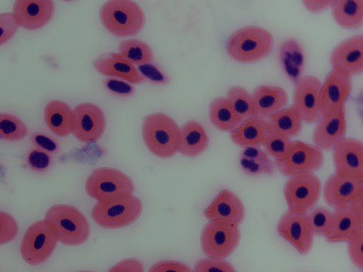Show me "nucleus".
Here are the masks:
<instances>
[{
	"instance_id": "obj_1",
	"label": "nucleus",
	"mask_w": 363,
	"mask_h": 272,
	"mask_svg": "<svg viewBox=\"0 0 363 272\" xmlns=\"http://www.w3.org/2000/svg\"><path fill=\"white\" fill-rule=\"evenodd\" d=\"M142 134L148 149L160 158H169L179 152L182 132L175 120L169 115L155 113L143 119Z\"/></svg>"
},
{
	"instance_id": "obj_2",
	"label": "nucleus",
	"mask_w": 363,
	"mask_h": 272,
	"mask_svg": "<svg viewBox=\"0 0 363 272\" xmlns=\"http://www.w3.org/2000/svg\"><path fill=\"white\" fill-rule=\"evenodd\" d=\"M273 45L274 38L269 30L259 26H247L230 36L226 50L236 62L251 63L267 57Z\"/></svg>"
},
{
	"instance_id": "obj_3",
	"label": "nucleus",
	"mask_w": 363,
	"mask_h": 272,
	"mask_svg": "<svg viewBox=\"0 0 363 272\" xmlns=\"http://www.w3.org/2000/svg\"><path fill=\"white\" fill-rule=\"evenodd\" d=\"M104 26L118 37L132 36L139 33L145 23V14L140 6L130 0H111L100 9Z\"/></svg>"
},
{
	"instance_id": "obj_4",
	"label": "nucleus",
	"mask_w": 363,
	"mask_h": 272,
	"mask_svg": "<svg viewBox=\"0 0 363 272\" xmlns=\"http://www.w3.org/2000/svg\"><path fill=\"white\" fill-rule=\"evenodd\" d=\"M54 226L58 241L68 246L83 244L89 238L90 227L86 217L75 207L60 204L50 207L45 216Z\"/></svg>"
},
{
	"instance_id": "obj_5",
	"label": "nucleus",
	"mask_w": 363,
	"mask_h": 272,
	"mask_svg": "<svg viewBox=\"0 0 363 272\" xmlns=\"http://www.w3.org/2000/svg\"><path fill=\"white\" fill-rule=\"evenodd\" d=\"M85 189L98 202H108L132 195L134 183L128 176L118 169L100 167L90 174Z\"/></svg>"
},
{
	"instance_id": "obj_6",
	"label": "nucleus",
	"mask_w": 363,
	"mask_h": 272,
	"mask_svg": "<svg viewBox=\"0 0 363 272\" xmlns=\"http://www.w3.org/2000/svg\"><path fill=\"white\" fill-rule=\"evenodd\" d=\"M140 200L133 195L108 202H97L92 208L91 216L101 227L117 229L128 226L140 215Z\"/></svg>"
},
{
	"instance_id": "obj_7",
	"label": "nucleus",
	"mask_w": 363,
	"mask_h": 272,
	"mask_svg": "<svg viewBox=\"0 0 363 272\" xmlns=\"http://www.w3.org/2000/svg\"><path fill=\"white\" fill-rule=\"evenodd\" d=\"M58 241L52 224L47 220L33 223L26 231L21 244L23 260L32 266L47 260L54 251Z\"/></svg>"
},
{
	"instance_id": "obj_8",
	"label": "nucleus",
	"mask_w": 363,
	"mask_h": 272,
	"mask_svg": "<svg viewBox=\"0 0 363 272\" xmlns=\"http://www.w3.org/2000/svg\"><path fill=\"white\" fill-rule=\"evenodd\" d=\"M321 192V181L313 173L291 176L284 189L288 210L295 213H308L317 204Z\"/></svg>"
},
{
	"instance_id": "obj_9",
	"label": "nucleus",
	"mask_w": 363,
	"mask_h": 272,
	"mask_svg": "<svg viewBox=\"0 0 363 272\" xmlns=\"http://www.w3.org/2000/svg\"><path fill=\"white\" fill-rule=\"evenodd\" d=\"M240 239L238 225L221 222L209 221L201 234V245L208 258L223 259L237 248Z\"/></svg>"
},
{
	"instance_id": "obj_10",
	"label": "nucleus",
	"mask_w": 363,
	"mask_h": 272,
	"mask_svg": "<svg viewBox=\"0 0 363 272\" xmlns=\"http://www.w3.org/2000/svg\"><path fill=\"white\" fill-rule=\"evenodd\" d=\"M324 162L323 151L315 145L292 140L287 153L274 162L275 167L284 176H293L302 173H313Z\"/></svg>"
},
{
	"instance_id": "obj_11",
	"label": "nucleus",
	"mask_w": 363,
	"mask_h": 272,
	"mask_svg": "<svg viewBox=\"0 0 363 272\" xmlns=\"http://www.w3.org/2000/svg\"><path fill=\"white\" fill-rule=\"evenodd\" d=\"M351 91L352 76L343 68L333 67L321 87L322 117L332 115L343 108Z\"/></svg>"
},
{
	"instance_id": "obj_12",
	"label": "nucleus",
	"mask_w": 363,
	"mask_h": 272,
	"mask_svg": "<svg viewBox=\"0 0 363 272\" xmlns=\"http://www.w3.org/2000/svg\"><path fill=\"white\" fill-rule=\"evenodd\" d=\"M277 231L299 254L305 255L311 250L314 234L308 212L295 213L287 210L278 222Z\"/></svg>"
},
{
	"instance_id": "obj_13",
	"label": "nucleus",
	"mask_w": 363,
	"mask_h": 272,
	"mask_svg": "<svg viewBox=\"0 0 363 272\" xmlns=\"http://www.w3.org/2000/svg\"><path fill=\"white\" fill-rule=\"evenodd\" d=\"M321 81L315 76L303 77L296 84L293 96V106L302 121L307 124L317 122L321 117Z\"/></svg>"
},
{
	"instance_id": "obj_14",
	"label": "nucleus",
	"mask_w": 363,
	"mask_h": 272,
	"mask_svg": "<svg viewBox=\"0 0 363 272\" xmlns=\"http://www.w3.org/2000/svg\"><path fill=\"white\" fill-rule=\"evenodd\" d=\"M335 173L342 177L363 180V144L354 138H345L333 149Z\"/></svg>"
},
{
	"instance_id": "obj_15",
	"label": "nucleus",
	"mask_w": 363,
	"mask_h": 272,
	"mask_svg": "<svg viewBox=\"0 0 363 272\" xmlns=\"http://www.w3.org/2000/svg\"><path fill=\"white\" fill-rule=\"evenodd\" d=\"M73 113L74 128L72 134L79 141L91 143L102 136L106 120L98 106L90 102L82 103L74 108Z\"/></svg>"
},
{
	"instance_id": "obj_16",
	"label": "nucleus",
	"mask_w": 363,
	"mask_h": 272,
	"mask_svg": "<svg viewBox=\"0 0 363 272\" xmlns=\"http://www.w3.org/2000/svg\"><path fill=\"white\" fill-rule=\"evenodd\" d=\"M323 198L334 209L350 207L363 198V180L346 178L335 172L325 183Z\"/></svg>"
},
{
	"instance_id": "obj_17",
	"label": "nucleus",
	"mask_w": 363,
	"mask_h": 272,
	"mask_svg": "<svg viewBox=\"0 0 363 272\" xmlns=\"http://www.w3.org/2000/svg\"><path fill=\"white\" fill-rule=\"evenodd\" d=\"M362 203L363 198L350 207L334 209L331 229L325 237L327 242H348L363 229Z\"/></svg>"
},
{
	"instance_id": "obj_18",
	"label": "nucleus",
	"mask_w": 363,
	"mask_h": 272,
	"mask_svg": "<svg viewBox=\"0 0 363 272\" xmlns=\"http://www.w3.org/2000/svg\"><path fill=\"white\" fill-rule=\"evenodd\" d=\"M52 0H17L13 6V16L18 26L37 30L46 25L54 13Z\"/></svg>"
},
{
	"instance_id": "obj_19",
	"label": "nucleus",
	"mask_w": 363,
	"mask_h": 272,
	"mask_svg": "<svg viewBox=\"0 0 363 272\" xmlns=\"http://www.w3.org/2000/svg\"><path fill=\"white\" fill-rule=\"evenodd\" d=\"M203 215L210 221H221L239 226L245 217V208L235 193L225 189L205 209Z\"/></svg>"
},
{
	"instance_id": "obj_20",
	"label": "nucleus",
	"mask_w": 363,
	"mask_h": 272,
	"mask_svg": "<svg viewBox=\"0 0 363 272\" xmlns=\"http://www.w3.org/2000/svg\"><path fill=\"white\" fill-rule=\"evenodd\" d=\"M345 108L327 117H321L316 123L313 135L315 147L320 150L328 151L345 138Z\"/></svg>"
},
{
	"instance_id": "obj_21",
	"label": "nucleus",
	"mask_w": 363,
	"mask_h": 272,
	"mask_svg": "<svg viewBox=\"0 0 363 272\" xmlns=\"http://www.w3.org/2000/svg\"><path fill=\"white\" fill-rule=\"evenodd\" d=\"M330 62L333 67H341L351 76L363 72V35L350 38L339 44L333 50Z\"/></svg>"
},
{
	"instance_id": "obj_22",
	"label": "nucleus",
	"mask_w": 363,
	"mask_h": 272,
	"mask_svg": "<svg viewBox=\"0 0 363 272\" xmlns=\"http://www.w3.org/2000/svg\"><path fill=\"white\" fill-rule=\"evenodd\" d=\"M94 67L101 74L120 77L130 83L140 84L145 80L133 64L120 53L100 55L94 60Z\"/></svg>"
},
{
	"instance_id": "obj_23",
	"label": "nucleus",
	"mask_w": 363,
	"mask_h": 272,
	"mask_svg": "<svg viewBox=\"0 0 363 272\" xmlns=\"http://www.w3.org/2000/svg\"><path fill=\"white\" fill-rule=\"evenodd\" d=\"M257 116L267 119L285 108L288 95L281 87L262 85L257 87L252 94Z\"/></svg>"
},
{
	"instance_id": "obj_24",
	"label": "nucleus",
	"mask_w": 363,
	"mask_h": 272,
	"mask_svg": "<svg viewBox=\"0 0 363 272\" xmlns=\"http://www.w3.org/2000/svg\"><path fill=\"white\" fill-rule=\"evenodd\" d=\"M279 60L286 76L296 84L303 77L305 58L301 44L295 38L285 40L280 45Z\"/></svg>"
},
{
	"instance_id": "obj_25",
	"label": "nucleus",
	"mask_w": 363,
	"mask_h": 272,
	"mask_svg": "<svg viewBox=\"0 0 363 272\" xmlns=\"http://www.w3.org/2000/svg\"><path fill=\"white\" fill-rule=\"evenodd\" d=\"M44 119L49 129L57 136L65 137L73 132L74 113L64 101L53 100L48 102L45 107Z\"/></svg>"
},
{
	"instance_id": "obj_26",
	"label": "nucleus",
	"mask_w": 363,
	"mask_h": 272,
	"mask_svg": "<svg viewBox=\"0 0 363 272\" xmlns=\"http://www.w3.org/2000/svg\"><path fill=\"white\" fill-rule=\"evenodd\" d=\"M242 171L250 176H272L275 173V164L265 150L259 147L244 148L239 155Z\"/></svg>"
},
{
	"instance_id": "obj_27",
	"label": "nucleus",
	"mask_w": 363,
	"mask_h": 272,
	"mask_svg": "<svg viewBox=\"0 0 363 272\" xmlns=\"http://www.w3.org/2000/svg\"><path fill=\"white\" fill-rule=\"evenodd\" d=\"M267 134L266 120L252 117L245 120L230 134L231 141L241 147H259L263 144Z\"/></svg>"
},
{
	"instance_id": "obj_28",
	"label": "nucleus",
	"mask_w": 363,
	"mask_h": 272,
	"mask_svg": "<svg viewBox=\"0 0 363 272\" xmlns=\"http://www.w3.org/2000/svg\"><path fill=\"white\" fill-rule=\"evenodd\" d=\"M208 113L213 126L223 132H231L244 121L225 97L214 98L209 105Z\"/></svg>"
},
{
	"instance_id": "obj_29",
	"label": "nucleus",
	"mask_w": 363,
	"mask_h": 272,
	"mask_svg": "<svg viewBox=\"0 0 363 272\" xmlns=\"http://www.w3.org/2000/svg\"><path fill=\"white\" fill-rule=\"evenodd\" d=\"M265 120L267 131L276 132L290 140L302 130V119L293 105Z\"/></svg>"
},
{
	"instance_id": "obj_30",
	"label": "nucleus",
	"mask_w": 363,
	"mask_h": 272,
	"mask_svg": "<svg viewBox=\"0 0 363 272\" xmlns=\"http://www.w3.org/2000/svg\"><path fill=\"white\" fill-rule=\"evenodd\" d=\"M182 142L179 153L194 157L203 152L208 145V137L203 127L198 122L189 121L181 128Z\"/></svg>"
},
{
	"instance_id": "obj_31",
	"label": "nucleus",
	"mask_w": 363,
	"mask_h": 272,
	"mask_svg": "<svg viewBox=\"0 0 363 272\" xmlns=\"http://www.w3.org/2000/svg\"><path fill=\"white\" fill-rule=\"evenodd\" d=\"M331 8L335 21L344 28H357L363 23L362 0H335Z\"/></svg>"
},
{
	"instance_id": "obj_32",
	"label": "nucleus",
	"mask_w": 363,
	"mask_h": 272,
	"mask_svg": "<svg viewBox=\"0 0 363 272\" xmlns=\"http://www.w3.org/2000/svg\"><path fill=\"white\" fill-rule=\"evenodd\" d=\"M118 50L120 54L133 64H145L153 59L152 49L146 42L140 40H125L120 44Z\"/></svg>"
},
{
	"instance_id": "obj_33",
	"label": "nucleus",
	"mask_w": 363,
	"mask_h": 272,
	"mask_svg": "<svg viewBox=\"0 0 363 272\" xmlns=\"http://www.w3.org/2000/svg\"><path fill=\"white\" fill-rule=\"evenodd\" d=\"M226 98L244 120L257 116L252 96L245 88L233 86L229 89Z\"/></svg>"
},
{
	"instance_id": "obj_34",
	"label": "nucleus",
	"mask_w": 363,
	"mask_h": 272,
	"mask_svg": "<svg viewBox=\"0 0 363 272\" xmlns=\"http://www.w3.org/2000/svg\"><path fill=\"white\" fill-rule=\"evenodd\" d=\"M28 132L25 123L17 116L0 113V138L7 141H18Z\"/></svg>"
},
{
	"instance_id": "obj_35",
	"label": "nucleus",
	"mask_w": 363,
	"mask_h": 272,
	"mask_svg": "<svg viewBox=\"0 0 363 272\" xmlns=\"http://www.w3.org/2000/svg\"><path fill=\"white\" fill-rule=\"evenodd\" d=\"M308 216L313 234L325 237L331 229L333 212L320 205L311 210Z\"/></svg>"
},
{
	"instance_id": "obj_36",
	"label": "nucleus",
	"mask_w": 363,
	"mask_h": 272,
	"mask_svg": "<svg viewBox=\"0 0 363 272\" xmlns=\"http://www.w3.org/2000/svg\"><path fill=\"white\" fill-rule=\"evenodd\" d=\"M291 140L274 132L267 131L263 142L267 153L275 159L283 157L289 151Z\"/></svg>"
},
{
	"instance_id": "obj_37",
	"label": "nucleus",
	"mask_w": 363,
	"mask_h": 272,
	"mask_svg": "<svg viewBox=\"0 0 363 272\" xmlns=\"http://www.w3.org/2000/svg\"><path fill=\"white\" fill-rule=\"evenodd\" d=\"M26 162L31 170L42 173L50 168L52 163V157L43 150L34 148L27 154Z\"/></svg>"
},
{
	"instance_id": "obj_38",
	"label": "nucleus",
	"mask_w": 363,
	"mask_h": 272,
	"mask_svg": "<svg viewBox=\"0 0 363 272\" xmlns=\"http://www.w3.org/2000/svg\"><path fill=\"white\" fill-rule=\"evenodd\" d=\"M194 272H236L233 266L223 259L206 258L199 260Z\"/></svg>"
},
{
	"instance_id": "obj_39",
	"label": "nucleus",
	"mask_w": 363,
	"mask_h": 272,
	"mask_svg": "<svg viewBox=\"0 0 363 272\" xmlns=\"http://www.w3.org/2000/svg\"><path fill=\"white\" fill-rule=\"evenodd\" d=\"M18 231V227L15 219L10 214L0 211V245L11 242Z\"/></svg>"
},
{
	"instance_id": "obj_40",
	"label": "nucleus",
	"mask_w": 363,
	"mask_h": 272,
	"mask_svg": "<svg viewBox=\"0 0 363 272\" xmlns=\"http://www.w3.org/2000/svg\"><path fill=\"white\" fill-rule=\"evenodd\" d=\"M348 242V254L353 264L363 268V229L356 232Z\"/></svg>"
},
{
	"instance_id": "obj_41",
	"label": "nucleus",
	"mask_w": 363,
	"mask_h": 272,
	"mask_svg": "<svg viewBox=\"0 0 363 272\" xmlns=\"http://www.w3.org/2000/svg\"><path fill=\"white\" fill-rule=\"evenodd\" d=\"M18 26L12 13H0V45L9 40L16 33Z\"/></svg>"
},
{
	"instance_id": "obj_42",
	"label": "nucleus",
	"mask_w": 363,
	"mask_h": 272,
	"mask_svg": "<svg viewBox=\"0 0 363 272\" xmlns=\"http://www.w3.org/2000/svg\"><path fill=\"white\" fill-rule=\"evenodd\" d=\"M30 140L35 148L43 150L49 154H55L60 149L57 141L51 136L43 133L35 132L31 135Z\"/></svg>"
},
{
	"instance_id": "obj_43",
	"label": "nucleus",
	"mask_w": 363,
	"mask_h": 272,
	"mask_svg": "<svg viewBox=\"0 0 363 272\" xmlns=\"http://www.w3.org/2000/svg\"><path fill=\"white\" fill-rule=\"evenodd\" d=\"M148 272H194L186 264L176 261H163L153 265Z\"/></svg>"
},
{
	"instance_id": "obj_44",
	"label": "nucleus",
	"mask_w": 363,
	"mask_h": 272,
	"mask_svg": "<svg viewBox=\"0 0 363 272\" xmlns=\"http://www.w3.org/2000/svg\"><path fill=\"white\" fill-rule=\"evenodd\" d=\"M108 272H144L142 263L136 259H126L114 265Z\"/></svg>"
},
{
	"instance_id": "obj_45",
	"label": "nucleus",
	"mask_w": 363,
	"mask_h": 272,
	"mask_svg": "<svg viewBox=\"0 0 363 272\" xmlns=\"http://www.w3.org/2000/svg\"><path fill=\"white\" fill-rule=\"evenodd\" d=\"M105 84L108 90L118 95L128 96L133 91L131 85L115 79H107Z\"/></svg>"
},
{
	"instance_id": "obj_46",
	"label": "nucleus",
	"mask_w": 363,
	"mask_h": 272,
	"mask_svg": "<svg viewBox=\"0 0 363 272\" xmlns=\"http://www.w3.org/2000/svg\"><path fill=\"white\" fill-rule=\"evenodd\" d=\"M333 1L304 0L302 4L305 8L312 13H319L331 6Z\"/></svg>"
},
{
	"instance_id": "obj_47",
	"label": "nucleus",
	"mask_w": 363,
	"mask_h": 272,
	"mask_svg": "<svg viewBox=\"0 0 363 272\" xmlns=\"http://www.w3.org/2000/svg\"><path fill=\"white\" fill-rule=\"evenodd\" d=\"M139 69L145 78L147 76L152 81L162 82L164 79V75L153 65L143 64Z\"/></svg>"
},
{
	"instance_id": "obj_48",
	"label": "nucleus",
	"mask_w": 363,
	"mask_h": 272,
	"mask_svg": "<svg viewBox=\"0 0 363 272\" xmlns=\"http://www.w3.org/2000/svg\"><path fill=\"white\" fill-rule=\"evenodd\" d=\"M78 272H91V271H78Z\"/></svg>"
}]
</instances>
